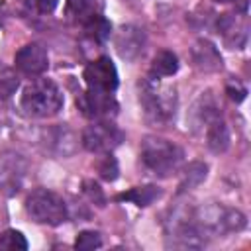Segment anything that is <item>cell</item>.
<instances>
[{"label":"cell","mask_w":251,"mask_h":251,"mask_svg":"<svg viewBox=\"0 0 251 251\" xmlns=\"http://www.w3.org/2000/svg\"><path fill=\"white\" fill-rule=\"evenodd\" d=\"M25 2H27L29 10H33L37 14H51L59 4V0H25Z\"/></svg>","instance_id":"cell-23"},{"label":"cell","mask_w":251,"mask_h":251,"mask_svg":"<svg viewBox=\"0 0 251 251\" xmlns=\"http://www.w3.org/2000/svg\"><path fill=\"white\" fill-rule=\"evenodd\" d=\"M196 116H198V124L202 127H206L204 139H206L208 149L214 153H224L229 147V131H227L226 122L222 120L218 106L214 104V100L210 96L206 100L202 96L200 108L196 110Z\"/></svg>","instance_id":"cell-5"},{"label":"cell","mask_w":251,"mask_h":251,"mask_svg":"<svg viewBox=\"0 0 251 251\" xmlns=\"http://www.w3.org/2000/svg\"><path fill=\"white\" fill-rule=\"evenodd\" d=\"M143 45H145V35H143V31L139 27L124 25L116 33V49L127 61L135 59L143 51Z\"/></svg>","instance_id":"cell-10"},{"label":"cell","mask_w":251,"mask_h":251,"mask_svg":"<svg viewBox=\"0 0 251 251\" xmlns=\"http://www.w3.org/2000/svg\"><path fill=\"white\" fill-rule=\"evenodd\" d=\"M65 12L71 22L84 25L86 22L102 14V2L100 0H67Z\"/></svg>","instance_id":"cell-13"},{"label":"cell","mask_w":251,"mask_h":251,"mask_svg":"<svg viewBox=\"0 0 251 251\" xmlns=\"http://www.w3.org/2000/svg\"><path fill=\"white\" fill-rule=\"evenodd\" d=\"M25 212L33 222L43 226H59L69 218L65 200L47 188H35L25 198Z\"/></svg>","instance_id":"cell-4"},{"label":"cell","mask_w":251,"mask_h":251,"mask_svg":"<svg viewBox=\"0 0 251 251\" xmlns=\"http://www.w3.org/2000/svg\"><path fill=\"white\" fill-rule=\"evenodd\" d=\"M16 69L25 76H39L49 67L47 49L41 43H27L24 45L14 57Z\"/></svg>","instance_id":"cell-9"},{"label":"cell","mask_w":251,"mask_h":251,"mask_svg":"<svg viewBox=\"0 0 251 251\" xmlns=\"http://www.w3.org/2000/svg\"><path fill=\"white\" fill-rule=\"evenodd\" d=\"M226 90H227V94H229V98H231L233 102H241V100L245 98V94H247L245 86H241L237 80H229Z\"/></svg>","instance_id":"cell-24"},{"label":"cell","mask_w":251,"mask_h":251,"mask_svg":"<svg viewBox=\"0 0 251 251\" xmlns=\"http://www.w3.org/2000/svg\"><path fill=\"white\" fill-rule=\"evenodd\" d=\"M186 173H188V175H184V176H190V178L196 176V178H194V184H198V182L206 176V165H202V163H192V165L186 169ZM190 186H192V182H188V178H184V182L180 184V190H186V188H190Z\"/></svg>","instance_id":"cell-21"},{"label":"cell","mask_w":251,"mask_h":251,"mask_svg":"<svg viewBox=\"0 0 251 251\" xmlns=\"http://www.w3.org/2000/svg\"><path fill=\"white\" fill-rule=\"evenodd\" d=\"M124 141V131L112 120L92 122L82 131V145L90 153H112Z\"/></svg>","instance_id":"cell-6"},{"label":"cell","mask_w":251,"mask_h":251,"mask_svg":"<svg viewBox=\"0 0 251 251\" xmlns=\"http://www.w3.org/2000/svg\"><path fill=\"white\" fill-rule=\"evenodd\" d=\"M82 190H84V194L94 202V204H98V206H104V202H106V198H104V194H102V190H100V186L94 182V180H84V184H82Z\"/></svg>","instance_id":"cell-22"},{"label":"cell","mask_w":251,"mask_h":251,"mask_svg":"<svg viewBox=\"0 0 251 251\" xmlns=\"http://www.w3.org/2000/svg\"><path fill=\"white\" fill-rule=\"evenodd\" d=\"M182 161H184V151L173 141L149 135L141 143V163L151 175L159 178H167L175 175L180 169Z\"/></svg>","instance_id":"cell-2"},{"label":"cell","mask_w":251,"mask_h":251,"mask_svg":"<svg viewBox=\"0 0 251 251\" xmlns=\"http://www.w3.org/2000/svg\"><path fill=\"white\" fill-rule=\"evenodd\" d=\"M76 108L80 114L90 120V122H100V120H114L118 114V100L110 92H98L86 88L76 96Z\"/></svg>","instance_id":"cell-7"},{"label":"cell","mask_w":251,"mask_h":251,"mask_svg":"<svg viewBox=\"0 0 251 251\" xmlns=\"http://www.w3.org/2000/svg\"><path fill=\"white\" fill-rule=\"evenodd\" d=\"M0 249H8V251H25L27 249V241L22 235V231L18 229H6L0 233Z\"/></svg>","instance_id":"cell-18"},{"label":"cell","mask_w":251,"mask_h":251,"mask_svg":"<svg viewBox=\"0 0 251 251\" xmlns=\"http://www.w3.org/2000/svg\"><path fill=\"white\" fill-rule=\"evenodd\" d=\"M20 88V78L16 71L4 63H0V100H8Z\"/></svg>","instance_id":"cell-17"},{"label":"cell","mask_w":251,"mask_h":251,"mask_svg":"<svg viewBox=\"0 0 251 251\" xmlns=\"http://www.w3.org/2000/svg\"><path fill=\"white\" fill-rule=\"evenodd\" d=\"M82 31H84V37L92 43H98V45H104L108 39H110V33H112V24L100 14L96 18H92L90 22H86L82 25Z\"/></svg>","instance_id":"cell-15"},{"label":"cell","mask_w":251,"mask_h":251,"mask_svg":"<svg viewBox=\"0 0 251 251\" xmlns=\"http://www.w3.org/2000/svg\"><path fill=\"white\" fill-rule=\"evenodd\" d=\"M216 2H231V0H216Z\"/></svg>","instance_id":"cell-25"},{"label":"cell","mask_w":251,"mask_h":251,"mask_svg":"<svg viewBox=\"0 0 251 251\" xmlns=\"http://www.w3.org/2000/svg\"><path fill=\"white\" fill-rule=\"evenodd\" d=\"M218 29L222 33V37L226 39L227 45H231V49H241L247 41V25L243 20H237L233 14H224L218 20Z\"/></svg>","instance_id":"cell-12"},{"label":"cell","mask_w":251,"mask_h":251,"mask_svg":"<svg viewBox=\"0 0 251 251\" xmlns=\"http://www.w3.org/2000/svg\"><path fill=\"white\" fill-rule=\"evenodd\" d=\"M139 104L145 118L151 124L167 126L175 120L176 112V88L161 82V78L149 75L139 82Z\"/></svg>","instance_id":"cell-1"},{"label":"cell","mask_w":251,"mask_h":251,"mask_svg":"<svg viewBox=\"0 0 251 251\" xmlns=\"http://www.w3.org/2000/svg\"><path fill=\"white\" fill-rule=\"evenodd\" d=\"M102 247V237L98 231H80L75 239V249H82V251H90V249H98Z\"/></svg>","instance_id":"cell-20"},{"label":"cell","mask_w":251,"mask_h":251,"mask_svg":"<svg viewBox=\"0 0 251 251\" xmlns=\"http://www.w3.org/2000/svg\"><path fill=\"white\" fill-rule=\"evenodd\" d=\"M0 4H2V0H0Z\"/></svg>","instance_id":"cell-26"},{"label":"cell","mask_w":251,"mask_h":251,"mask_svg":"<svg viewBox=\"0 0 251 251\" xmlns=\"http://www.w3.org/2000/svg\"><path fill=\"white\" fill-rule=\"evenodd\" d=\"M20 106L31 118H51L63 108V92L53 80L35 78L24 88Z\"/></svg>","instance_id":"cell-3"},{"label":"cell","mask_w":251,"mask_h":251,"mask_svg":"<svg viewBox=\"0 0 251 251\" xmlns=\"http://www.w3.org/2000/svg\"><path fill=\"white\" fill-rule=\"evenodd\" d=\"M161 196V190L155 184H145V186H135L127 192H122L116 196L118 202H133L139 208H145L149 204H153L157 198Z\"/></svg>","instance_id":"cell-14"},{"label":"cell","mask_w":251,"mask_h":251,"mask_svg":"<svg viewBox=\"0 0 251 251\" xmlns=\"http://www.w3.org/2000/svg\"><path fill=\"white\" fill-rule=\"evenodd\" d=\"M190 57H192V65L198 71L214 73V71L222 69V57H220L218 49L206 39H198L194 43V47L190 51Z\"/></svg>","instance_id":"cell-11"},{"label":"cell","mask_w":251,"mask_h":251,"mask_svg":"<svg viewBox=\"0 0 251 251\" xmlns=\"http://www.w3.org/2000/svg\"><path fill=\"white\" fill-rule=\"evenodd\" d=\"M96 169H98V175H100L104 180H108V182L116 180V178H118V173H120L118 161H116L110 153H104V155H102V159L98 161Z\"/></svg>","instance_id":"cell-19"},{"label":"cell","mask_w":251,"mask_h":251,"mask_svg":"<svg viewBox=\"0 0 251 251\" xmlns=\"http://www.w3.org/2000/svg\"><path fill=\"white\" fill-rule=\"evenodd\" d=\"M82 78L86 82V88L90 90H98V92H114L120 84V78H118V71H116V65L112 63L110 57L102 55L94 61H90L84 71H82Z\"/></svg>","instance_id":"cell-8"},{"label":"cell","mask_w":251,"mask_h":251,"mask_svg":"<svg viewBox=\"0 0 251 251\" xmlns=\"http://www.w3.org/2000/svg\"><path fill=\"white\" fill-rule=\"evenodd\" d=\"M176 71H178V59H176V55L173 51H169V49H163V51H159L153 57L149 75H153L157 78H163V76H173Z\"/></svg>","instance_id":"cell-16"}]
</instances>
